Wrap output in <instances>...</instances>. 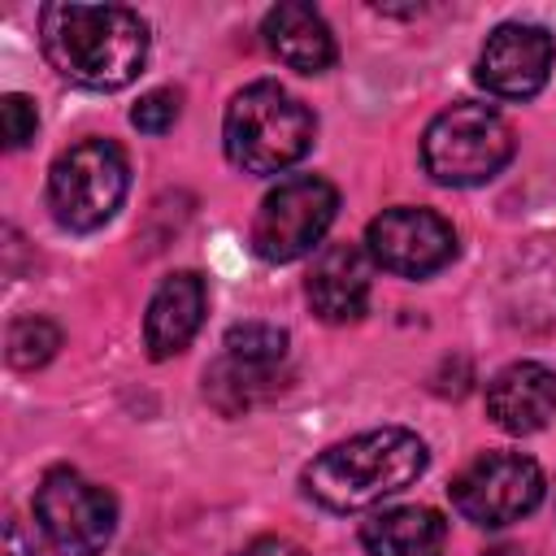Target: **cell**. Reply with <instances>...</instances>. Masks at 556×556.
Here are the masks:
<instances>
[{
	"label": "cell",
	"mask_w": 556,
	"mask_h": 556,
	"mask_svg": "<svg viewBox=\"0 0 556 556\" xmlns=\"http://www.w3.org/2000/svg\"><path fill=\"white\" fill-rule=\"evenodd\" d=\"M130 165L113 139H78L48 169V204L65 230H100L126 200Z\"/></svg>",
	"instance_id": "obj_5"
},
{
	"label": "cell",
	"mask_w": 556,
	"mask_h": 556,
	"mask_svg": "<svg viewBox=\"0 0 556 556\" xmlns=\"http://www.w3.org/2000/svg\"><path fill=\"white\" fill-rule=\"evenodd\" d=\"M222 361L204 374V391L222 413H239L252 400L278 387V369L287 361V334L265 321H243L226 330Z\"/></svg>",
	"instance_id": "obj_10"
},
{
	"label": "cell",
	"mask_w": 556,
	"mask_h": 556,
	"mask_svg": "<svg viewBox=\"0 0 556 556\" xmlns=\"http://www.w3.org/2000/svg\"><path fill=\"white\" fill-rule=\"evenodd\" d=\"M0 122H4V148L9 152H17V148H26L30 139H35V126H39V113H35V104L26 100V96H4L0 100Z\"/></svg>",
	"instance_id": "obj_19"
},
{
	"label": "cell",
	"mask_w": 556,
	"mask_h": 556,
	"mask_svg": "<svg viewBox=\"0 0 556 556\" xmlns=\"http://www.w3.org/2000/svg\"><path fill=\"white\" fill-rule=\"evenodd\" d=\"M486 413L508 434H534L556 417V374L539 361L504 365L486 387Z\"/></svg>",
	"instance_id": "obj_13"
},
{
	"label": "cell",
	"mask_w": 556,
	"mask_h": 556,
	"mask_svg": "<svg viewBox=\"0 0 556 556\" xmlns=\"http://www.w3.org/2000/svg\"><path fill=\"white\" fill-rule=\"evenodd\" d=\"M556 43L534 22H504L478 52V83L500 100H530L552 74Z\"/></svg>",
	"instance_id": "obj_11"
},
{
	"label": "cell",
	"mask_w": 556,
	"mask_h": 556,
	"mask_svg": "<svg viewBox=\"0 0 556 556\" xmlns=\"http://www.w3.org/2000/svg\"><path fill=\"white\" fill-rule=\"evenodd\" d=\"M426 443L404 426H378L317 452L304 469V491L334 513H356L413 486L426 473Z\"/></svg>",
	"instance_id": "obj_2"
},
{
	"label": "cell",
	"mask_w": 556,
	"mask_h": 556,
	"mask_svg": "<svg viewBox=\"0 0 556 556\" xmlns=\"http://www.w3.org/2000/svg\"><path fill=\"white\" fill-rule=\"evenodd\" d=\"M39 43L61 78L87 91H117L148 61V22L126 4H43Z\"/></svg>",
	"instance_id": "obj_1"
},
{
	"label": "cell",
	"mask_w": 556,
	"mask_h": 556,
	"mask_svg": "<svg viewBox=\"0 0 556 556\" xmlns=\"http://www.w3.org/2000/svg\"><path fill=\"white\" fill-rule=\"evenodd\" d=\"M317 135V117L304 100H295L278 83H252L243 87L222 122V143L235 169L243 174H282L291 169Z\"/></svg>",
	"instance_id": "obj_3"
},
{
	"label": "cell",
	"mask_w": 556,
	"mask_h": 556,
	"mask_svg": "<svg viewBox=\"0 0 556 556\" xmlns=\"http://www.w3.org/2000/svg\"><path fill=\"white\" fill-rule=\"evenodd\" d=\"M56 348H61V330H56V321H48L39 313L17 317L9 326V339H4V356L13 369H39L56 356Z\"/></svg>",
	"instance_id": "obj_17"
},
{
	"label": "cell",
	"mask_w": 556,
	"mask_h": 556,
	"mask_svg": "<svg viewBox=\"0 0 556 556\" xmlns=\"http://www.w3.org/2000/svg\"><path fill=\"white\" fill-rule=\"evenodd\" d=\"M513 130L486 104H452L421 135V165L443 187L491 182L513 161Z\"/></svg>",
	"instance_id": "obj_4"
},
{
	"label": "cell",
	"mask_w": 556,
	"mask_h": 556,
	"mask_svg": "<svg viewBox=\"0 0 556 556\" xmlns=\"http://www.w3.org/2000/svg\"><path fill=\"white\" fill-rule=\"evenodd\" d=\"M543 469L521 452H482L452 478V504L465 521L500 530L543 504Z\"/></svg>",
	"instance_id": "obj_8"
},
{
	"label": "cell",
	"mask_w": 556,
	"mask_h": 556,
	"mask_svg": "<svg viewBox=\"0 0 556 556\" xmlns=\"http://www.w3.org/2000/svg\"><path fill=\"white\" fill-rule=\"evenodd\" d=\"M4 556H30V547H26L22 530H17V521H4Z\"/></svg>",
	"instance_id": "obj_21"
},
{
	"label": "cell",
	"mask_w": 556,
	"mask_h": 556,
	"mask_svg": "<svg viewBox=\"0 0 556 556\" xmlns=\"http://www.w3.org/2000/svg\"><path fill=\"white\" fill-rule=\"evenodd\" d=\"M369 252L356 243H330L308 274V304L321 321H361L369 308Z\"/></svg>",
	"instance_id": "obj_14"
},
{
	"label": "cell",
	"mask_w": 556,
	"mask_h": 556,
	"mask_svg": "<svg viewBox=\"0 0 556 556\" xmlns=\"http://www.w3.org/2000/svg\"><path fill=\"white\" fill-rule=\"evenodd\" d=\"M365 252H369L374 265H382L391 274L426 278V274H439L443 265H452V256H456V230L434 208L395 204V208H387V213H378L369 222Z\"/></svg>",
	"instance_id": "obj_9"
},
{
	"label": "cell",
	"mask_w": 556,
	"mask_h": 556,
	"mask_svg": "<svg viewBox=\"0 0 556 556\" xmlns=\"http://www.w3.org/2000/svg\"><path fill=\"white\" fill-rule=\"evenodd\" d=\"M204 308H208V287H204V278H200L195 269L169 274V278L156 287V295L148 300V313H143V348H148V356H152V361L178 356V352L195 339V330H200V321H204Z\"/></svg>",
	"instance_id": "obj_12"
},
{
	"label": "cell",
	"mask_w": 556,
	"mask_h": 556,
	"mask_svg": "<svg viewBox=\"0 0 556 556\" xmlns=\"http://www.w3.org/2000/svg\"><path fill=\"white\" fill-rule=\"evenodd\" d=\"M239 556H304L295 543H287V539H256L252 547H243Z\"/></svg>",
	"instance_id": "obj_20"
},
{
	"label": "cell",
	"mask_w": 556,
	"mask_h": 556,
	"mask_svg": "<svg viewBox=\"0 0 556 556\" xmlns=\"http://www.w3.org/2000/svg\"><path fill=\"white\" fill-rule=\"evenodd\" d=\"M339 213V191L317 174L282 178L252 217V252L269 265L300 261L321 243Z\"/></svg>",
	"instance_id": "obj_6"
},
{
	"label": "cell",
	"mask_w": 556,
	"mask_h": 556,
	"mask_svg": "<svg viewBox=\"0 0 556 556\" xmlns=\"http://www.w3.org/2000/svg\"><path fill=\"white\" fill-rule=\"evenodd\" d=\"M182 113V96L174 87H156L148 96H139V104L130 109V126L143 135H165Z\"/></svg>",
	"instance_id": "obj_18"
},
{
	"label": "cell",
	"mask_w": 556,
	"mask_h": 556,
	"mask_svg": "<svg viewBox=\"0 0 556 556\" xmlns=\"http://www.w3.org/2000/svg\"><path fill=\"white\" fill-rule=\"evenodd\" d=\"M269 52L300 70V74H321L334 65V35L326 26V17L313 9V4H274L265 13V26H261Z\"/></svg>",
	"instance_id": "obj_15"
},
{
	"label": "cell",
	"mask_w": 556,
	"mask_h": 556,
	"mask_svg": "<svg viewBox=\"0 0 556 556\" xmlns=\"http://www.w3.org/2000/svg\"><path fill=\"white\" fill-rule=\"evenodd\" d=\"M361 543L369 556H443L447 521L426 504H400L361 521Z\"/></svg>",
	"instance_id": "obj_16"
},
{
	"label": "cell",
	"mask_w": 556,
	"mask_h": 556,
	"mask_svg": "<svg viewBox=\"0 0 556 556\" xmlns=\"http://www.w3.org/2000/svg\"><path fill=\"white\" fill-rule=\"evenodd\" d=\"M35 517L56 556H100L117 530V500L78 469H48L35 491Z\"/></svg>",
	"instance_id": "obj_7"
}]
</instances>
